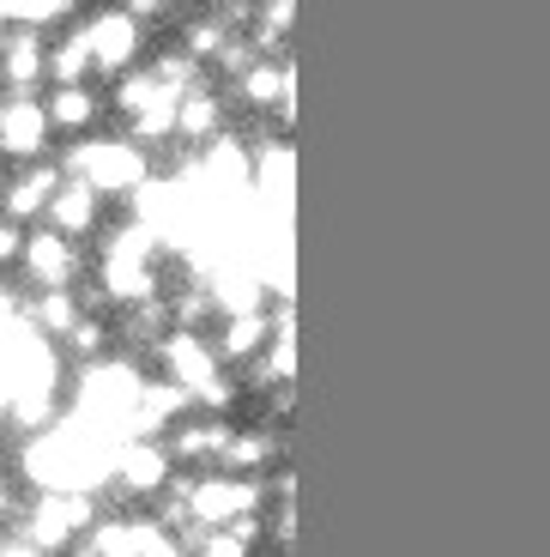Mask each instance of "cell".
<instances>
[{"instance_id":"obj_4","label":"cell","mask_w":550,"mask_h":557,"mask_svg":"<svg viewBox=\"0 0 550 557\" xmlns=\"http://www.w3.org/2000/svg\"><path fill=\"white\" fill-rule=\"evenodd\" d=\"M248 503H254V485L248 479H207V485H188V516L218 528V521H242Z\"/></svg>"},{"instance_id":"obj_6","label":"cell","mask_w":550,"mask_h":557,"mask_svg":"<svg viewBox=\"0 0 550 557\" xmlns=\"http://www.w3.org/2000/svg\"><path fill=\"white\" fill-rule=\"evenodd\" d=\"M49 110H42L37 98H13L7 110H0V146L7 152H18V158H37L42 146H49Z\"/></svg>"},{"instance_id":"obj_9","label":"cell","mask_w":550,"mask_h":557,"mask_svg":"<svg viewBox=\"0 0 550 557\" xmlns=\"http://www.w3.org/2000/svg\"><path fill=\"white\" fill-rule=\"evenodd\" d=\"M55 188H61V170H55V164H37L30 176L7 182V200H0V207L13 212V219H37V212H49Z\"/></svg>"},{"instance_id":"obj_16","label":"cell","mask_w":550,"mask_h":557,"mask_svg":"<svg viewBox=\"0 0 550 557\" xmlns=\"http://www.w3.org/2000/svg\"><path fill=\"white\" fill-rule=\"evenodd\" d=\"M103 334H110L103 321L79 315V321H73V334H67V346H73V351H85V358H97V351H103Z\"/></svg>"},{"instance_id":"obj_11","label":"cell","mask_w":550,"mask_h":557,"mask_svg":"<svg viewBox=\"0 0 550 557\" xmlns=\"http://www.w3.org/2000/svg\"><path fill=\"white\" fill-rule=\"evenodd\" d=\"M49 73V49H42L30 30H18V37H7V85L13 91H30V85Z\"/></svg>"},{"instance_id":"obj_10","label":"cell","mask_w":550,"mask_h":557,"mask_svg":"<svg viewBox=\"0 0 550 557\" xmlns=\"http://www.w3.org/2000/svg\"><path fill=\"white\" fill-rule=\"evenodd\" d=\"M152 528L158 521H103L85 545H91V552H170V540Z\"/></svg>"},{"instance_id":"obj_14","label":"cell","mask_w":550,"mask_h":557,"mask_svg":"<svg viewBox=\"0 0 550 557\" xmlns=\"http://www.w3.org/2000/svg\"><path fill=\"white\" fill-rule=\"evenodd\" d=\"M224 443H230V431H224V424H176L170 455H218Z\"/></svg>"},{"instance_id":"obj_2","label":"cell","mask_w":550,"mask_h":557,"mask_svg":"<svg viewBox=\"0 0 550 557\" xmlns=\"http://www.w3.org/2000/svg\"><path fill=\"white\" fill-rule=\"evenodd\" d=\"M85 521H91V497H85V491H42L25 545H67Z\"/></svg>"},{"instance_id":"obj_3","label":"cell","mask_w":550,"mask_h":557,"mask_svg":"<svg viewBox=\"0 0 550 557\" xmlns=\"http://www.w3.org/2000/svg\"><path fill=\"white\" fill-rule=\"evenodd\" d=\"M85 42H91V61L103 73H122L127 61L139 55V18L127 13H103V18H91V25H85Z\"/></svg>"},{"instance_id":"obj_19","label":"cell","mask_w":550,"mask_h":557,"mask_svg":"<svg viewBox=\"0 0 550 557\" xmlns=\"http://www.w3.org/2000/svg\"><path fill=\"white\" fill-rule=\"evenodd\" d=\"M0 200H7V182H0Z\"/></svg>"},{"instance_id":"obj_18","label":"cell","mask_w":550,"mask_h":557,"mask_svg":"<svg viewBox=\"0 0 550 557\" xmlns=\"http://www.w3.org/2000/svg\"><path fill=\"white\" fill-rule=\"evenodd\" d=\"M248 98H273V73H254V79H248Z\"/></svg>"},{"instance_id":"obj_17","label":"cell","mask_w":550,"mask_h":557,"mask_svg":"<svg viewBox=\"0 0 550 557\" xmlns=\"http://www.w3.org/2000/svg\"><path fill=\"white\" fill-rule=\"evenodd\" d=\"M18 255H25V231H18V219L7 212V219H0V261H18Z\"/></svg>"},{"instance_id":"obj_15","label":"cell","mask_w":550,"mask_h":557,"mask_svg":"<svg viewBox=\"0 0 550 557\" xmlns=\"http://www.w3.org/2000/svg\"><path fill=\"white\" fill-rule=\"evenodd\" d=\"M254 346H261V321L236 309V315H230V327L218 334V351H224V358H242V351H254Z\"/></svg>"},{"instance_id":"obj_13","label":"cell","mask_w":550,"mask_h":557,"mask_svg":"<svg viewBox=\"0 0 550 557\" xmlns=\"http://www.w3.org/2000/svg\"><path fill=\"white\" fill-rule=\"evenodd\" d=\"M212 127H218V103H212L207 91H182V103H176V134H182V139H207Z\"/></svg>"},{"instance_id":"obj_20","label":"cell","mask_w":550,"mask_h":557,"mask_svg":"<svg viewBox=\"0 0 550 557\" xmlns=\"http://www.w3.org/2000/svg\"><path fill=\"white\" fill-rule=\"evenodd\" d=\"M0 110H7V103H0Z\"/></svg>"},{"instance_id":"obj_7","label":"cell","mask_w":550,"mask_h":557,"mask_svg":"<svg viewBox=\"0 0 550 557\" xmlns=\"http://www.w3.org/2000/svg\"><path fill=\"white\" fill-rule=\"evenodd\" d=\"M25 267L37 278L42 292H55V285H73V243L67 231H42V237L25 243Z\"/></svg>"},{"instance_id":"obj_1","label":"cell","mask_w":550,"mask_h":557,"mask_svg":"<svg viewBox=\"0 0 550 557\" xmlns=\"http://www.w3.org/2000/svg\"><path fill=\"white\" fill-rule=\"evenodd\" d=\"M73 170L91 182L97 195H134L139 182H146V158L134 146H122V139H91V146H79Z\"/></svg>"},{"instance_id":"obj_5","label":"cell","mask_w":550,"mask_h":557,"mask_svg":"<svg viewBox=\"0 0 550 557\" xmlns=\"http://www.w3.org/2000/svg\"><path fill=\"white\" fill-rule=\"evenodd\" d=\"M115 479H122L134 497H146V491H158L170 479V448L152 443V436H134L127 448H115Z\"/></svg>"},{"instance_id":"obj_12","label":"cell","mask_w":550,"mask_h":557,"mask_svg":"<svg viewBox=\"0 0 550 557\" xmlns=\"http://www.w3.org/2000/svg\"><path fill=\"white\" fill-rule=\"evenodd\" d=\"M91 115H97V98L85 91V85H55V103H49V122L55 127H91Z\"/></svg>"},{"instance_id":"obj_8","label":"cell","mask_w":550,"mask_h":557,"mask_svg":"<svg viewBox=\"0 0 550 557\" xmlns=\"http://www.w3.org/2000/svg\"><path fill=\"white\" fill-rule=\"evenodd\" d=\"M49 219H55V231H67V237H85L97 224V188L91 182H61L55 200H49Z\"/></svg>"}]
</instances>
